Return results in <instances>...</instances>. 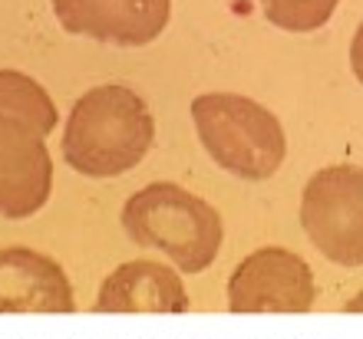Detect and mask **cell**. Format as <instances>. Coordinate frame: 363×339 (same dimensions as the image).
Here are the masks:
<instances>
[{
	"label": "cell",
	"instance_id": "cell-1",
	"mask_svg": "<svg viewBox=\"0 0 363 339\" xmlns=\"http://www.w3.org/2000/svg\"><path fill=\"white\" fill-rule=\"evenodd\" d=\"M155 122L129 86H96L73 103L63 125V159L86 178H119L149 155Z\"/></svg>",
	"mask_w": 363,
	"mask_h": 339
},
{
	"label": "cell",
	"instance_id": "cell-2",
	"mask_svg": "<svg viewBox=\"0 0 363 339\" xmlns=\"http://www.w3.org/2000/svg\"><path fill=\"white\" fill-rule=\"evenodd\" d=\"M123 227L139 247L165 254L185 273L215 264L225 237L218 211L172 181H155L135 191L123 207Z\"/></svg>",
	"mask_w": 363,
	"mask_h": 339
},
{
	"label": "cell",
	"instance_id": "cell-3",
	"mask_svg": "<svg viewBox=\"0 0 363 339\" xmlns=\"http://www.w3.org/2000/svg\"><path fill=\"white\" fill-rule=\"evenodd\" d=\"M191 122L201 149L218 168L245 181L271 178L287 155L284 125L268 105L238 93H205L191 99Z\"/></svg>",
	"mask_w": 363,
	"mask_h": 339
},
{
	"label": "cell",
	"instance_id": "cell-4",
	"mask_svg": "<svg viewBox=\"0 0 363 339\" xmlns=\"http://www.w3.org/2000/svg\"><path fill=\"white\" fill-rule=\"evenodd\" d=\"M301 224L311 244L340 267H363V168L330 165L307 181Z\"/></svg>",
	"mask_w": 363,
	"mask_h": 339
},
{
	"label": "cell",
	"instance_id": "cell-5",
	"mask_svg": "<svg viewBox=\"0 0 363 339\" xmlns=\"http://www.w3.org/2000/svg\"><path fill=\"white\" fill-rule=\"evenodd\" d=\"M314 297L311 267L284 247L248 254L228 280V306L235 313H304L314 306Z\"/></svg>",
	"mask_w": 363,
	"mask_h": 339
},
{
	"label": "cell",
	"instance_id": "cell-6",
	"mask_svg": "<svg viewBox=\"0 0 363 339\" xmlns=\"http://www.w3.org/2000/svg\"><path fill=\"white\" fill-rule=\"evenodd\" d=\"M47 135L23 119L0 115V217L23 221L50 201L53 159Z\"/></svg>",
	"mask_w": 363,
	"mask_h": 339
},
{
	"label": "cell",
	"instance_id": "cell-7",
	"mask_svg": "<svg viewBox=\"0 0 363 339\" xmlns=\"http://www.w3.org/2000/svg\"><path fill=\"white\" fill-rule=\"evenodd\" d=\"M60 27L116 47H149L172 20V0H50Z\"/></svg>",
	"mask_w": 363,
	"mask_h": 339
},
{
	"label": "cell",
	"instance_id": "cell-8",
	"mask_svg": "<svg viewBox=\"0 0 363 339\" xmlns=\"http://www.w3.org/2000/svg\"><path fill=\"white\" fill-rule=\"evenodd\" d=\"M0 313H73V287L63 267L30 247H4Z\"/></svg>",
	"mask_w": 363,
	"mask_h": 339
},
{
	"label": "cell",
	"instance_id": "cell-9",
	"mask_svg": "<svg viewBox=\"0 0 363 339\" xmlns=\"http://www.w3.org/2000/svg\"><path fill=\"white\" fill-rule=\"evenodd\" d=\"M189 290L172 267L159 260L119 264L99 287L96 310L103 313H185Z\"/></svg>",
	"mask_w": 363,
	"mask_h": 339
},
{
	"label": "cell",
	"instance_id": "cell-10",
	"mask_svg": "<svg viewBox=\"0 0 363 339\" xmlns=\"http://www.w3.org/2000/svg\"><path fill=\"white\" fill-rule=\"evenodd\" d=\"M0 115L23 119L40 135L57 132V122H60L57 105H53L50 93L37 79H30L27 73H17V69H0Z\"/></svg>",
	"mask_w": 363,
	"mask_h": 339
},
{
	"label": "cell",
	"instance_id": "cell-11",
	"mask_svg": "<svg viewBox=\"0 0 363 339\" xmlns=\"http://www.w3.org/2000/svg\"><path fill=\"white\" fill-rule=\"evenodd\" d=\"M268 23L287 33H314L334 17L340 0H258Z\"/></svg>",
	"mask_w": 363,
	"mask_h": 339
},
{
	"label": "cell",
	"instance_id": "cell-12",
	"mask_svg": "<svg viewBox=\"0 0 363 339\" xmlns=\"http://www.w3.org/2000/svg\"><path fill=\"white\" fill-rule=\"evenodd\" d=\"M350 67H354V76L363 83V23L357 27L354 43H350Z\"/></svg>",
	"mask_w": 363,
	"mask_h": 339
}]
</instances>
